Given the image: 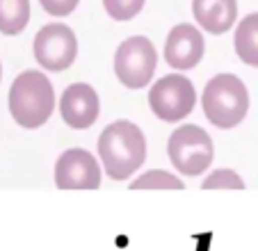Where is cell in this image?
<instances>
[{
    "label": "cell",
    "instance_id": "8992f818",
    "mask_svg": "<svg viewBox=\"0 0 258 251\" xmlns=\"http://www.w3.org/2000/svg\"><path fill=\"white\" fill-rule=\"evenodd\" d=\"M158 53L146 37H128L114 55V73L128 89H144L156 73Z\"/></svg>",
    "mask_w": 258,
    "mask_h": 251
},
{
    "label": "cell",
    "instance_id": "52a82bcc",
    "mask_svg": "<svg viewBox=\"0 0 258 251\" xmlns=\"http://www.w3.org/2000/svg\"><path fill=\"white\" fill-rule=\"evenodd\" d=\"M34 59L46 71H67L78 55V39L64 23H48L34 37Z\"/></svg>",
    "mask_w": 258,
    "mask_h": 251
},
{
    "label": "cell",
    "instance_id": "3957f363",
    "mask_svg": "<svg viewBox=\"0 0 258 251\" xmlns=\"http://www.w3.org/2000/svg\"><path fill=\"white\" fill-rule=\"evenodd\" d=\"M206 119L213 126L229 131L235 128L247 116L249 110V94L244 82L233 73H219L210 78L201 96Z\"/></svg>",
    "mask_w": 258,
    "mask_h": 251
},
{
    "label": "cell",
    "instance_id": "8fae6325",
    "mask_svg": "<svg viewBox=\"0 0 258 251\" xmlns=\"http://www.w3.org/2000/svg\"><path fill=\"white\" fill-rule=\"evenodd\" d=\"M197 23L210 34H224L233 28L238 19V3L235 0H192Z\"/></svg>",
    "mask_w": 258,
    "mask_h": 251
},
{
    "label": "cell",
    "instance_id": "5bb4252c",
    "mask_svg": "<svg viewBox=\"0 0 258 251\" xmlns=\"http://www.w3.org/2000/svg\"><path fill=\"white\" fill-rule=\"evenodd\" d=\"M133 190H183V180H178L174 174L169 171H162V169H153V171H146L142 174L137 180L131 183Z\"/></svg>",
    "mask_w": 258,
    "mask_h": 251
},
{
    "label": "cell",
    "instance_id": "ba28073f",
    "mask_svg": "<svg viewBox=\"0 0 258 251\" xmlns=\"http://www.w3.org/2000/svg\"><path fill=\"white\" fill-rule=\"evenodd\" d=\"M55 185L59 190H96L101 185V167L85 149H69L55 162Z\"/></svg>",
    "mask_w": 258,
    "mask_h": 251
},
{
    "label": "cell",
    "instance_id": "5b68a950",
    "mask_svg": "<svg viewBox=\"0 0 258 251\" xmlns=\"http://www.w3.org/2000/svg\"><path fill=\"white\" fill-rule=\"evenodd\" d=\"M149 105L158 119L167 121V123H178L197 105L195 85L180 73H169L151 87Z\"/></svg>",
    "mask_w": 258,
    "mask_h": 251
},
{
    "label": "cell",
    "instance_id": "7c38bea8",
    "mask_svg": "<svg viewBox=\"0 0 258 251\" xmlns=\"http://www.w3.org/2000/svg\"><path fill=\"white\" fill-rule=\"evenodd\" d=\"M233 46L238 57L249 67H258V14L244 16L238 23L233 37Z\"/></svg>",
    "mask_w": 258,
    "mask_h": 251
},
{
    "label": "cell",
    "instance_id": "2e32d148",
    "mask_svg": "<svg viewBox=\"0 0 258 251\" xmlns=\"http://www.w3.org/2000/svg\"><path fill=\"white\" fill-rule=\"evenodd\" d=\"M201 187L204 190H242L244 180L231 169H219V171H213L201 183Z\"/></svg>",
    "mask_w": 258,
    "mask_h": 251
},
{
    "label": "cell",
    "instance_id": "ac0fdd59",
    "mask_svg": "<svg viewBox=\"0 0 258 251\" xmlns=\"http://www.w3.org/2000/svg\"><path fill=\"white\" fill-rule=\"evenodd\" d=\"M0 78H3V67H0Z\"/></svg>",
    "mask_w": 258,
    "mask_h": 251
},
{
    "label": "cell",
    "instance_id": "6da1fadb",
    "mask_svg": "<svg viewBox=\"0 0 258 251\" xmlns=\"http://www.w3.org/2000/svg\"><path fill=\"white\" fill-rule=\"evenodd\" d=\"M98 158L112 180H128L146 160L144 133L133 121H114L98 137Z\"/></svg>",
    "mask_w": 258,
    "mask_h": 251
},
{
    "label": "cell",
    "instance_id": "9a60e30c",
    "mask_svg": "<svg viewBox=\"0 0 258 251\" xmlns=\"http://www.w3.org/2000/svg\"><path fill=\"white\" fill-rule=\"evenodd\" d=\"M103 7L114 21H131L144 7V0H103Z\"/></svg>",
    "mask_w": 258,
    "mask_h": 251
},
{
    "label": "cell",
    "instance_id": "4fadbf2b",
    "mask_svg": "<svg viewBox=\"0 0 258 251\" xmlns=\"http://www.w3.org/2000/svg\"><path fill=\"white\" fill-rule=\"evenodd\" d=\"M30 21V0H0V32L12 37L25 30Z\"/></svg>",
    "mask_w": 258,
    "mask_h": 251
},
{
    "label": "cell",
    "instance_id": "e0dca14e",
    "mask_svg": "<svg viewBox=\"0 0 258 251\" xmlns=\"http://www.w3.org/2000/svg\"><path fill=\"white\" fill-rule=\"evenodd\" d=\"M39 3L50 16H69L78 7L80 0H39Z\"/></svg>",
    "mask_w": 258,
    "mask_h": 251
},
{
    "label": "cell",
    "instance_id": "9c48e42d",
    "mask_svg": "<svg viewBox=\"0 0 258 251\" xmlns=\"http://www.w3.org/2000/svg\"><path fill=\"white\" fill-rule=\"evenodd\" d=\"M206 41L201 30L190 23H180L171 28L165 41V62L176 71H190L204 59Z\"/></svg>",
    "mask_w": 258,
    "mask_h": 251
},
{
    "label": "cell",
    "instance_id": "7a4b0ae2",
    "mask_svg": "<svg viewBox=\"0 0 258 251\" xmlns=\"http://www.w3.org/2000/svg\"><path fill=\"white\" fill-rule=\"evenodd\" d=\"M55 110V92L41 71H23L10 89V112L21 128L34 131L50 119Z\"/></svg>",
    "mask_w": 258,
    "mask_h": 251
},
{
    "label": "cell",
    "instance_id": "277c9868",
    "mask_svg": "<svg viewBox=\"0 0 258 251\" xmlns=\"http://www.w3.org/2000/svg\"><path fill=\"white\" fill-rule=\"evenodd\" d=\"M171 164L183 176H201L213 164V140L201 126H180L167 144Z\"/></svg>",
    "mask_w": 258,
    "mask_h": 251
},
{
    "label": "cell",
    "instance_id": "30bf717a",
    "mask_svg": "<svg viewBox=\"0 0 258 251\" xmlns=\"http://www.w3.org/2000/svg\"><path fill=\"white\" fill-rule=\"evenodd\" d=\"M59 112H62V119L67 126L76 131H85L98 119V112H101L98 94L85 82H73L64 89L62 98H59Z\"/></svg>",
    "mask_w": 258,
    "mask_h": 251
}]
</instances>
